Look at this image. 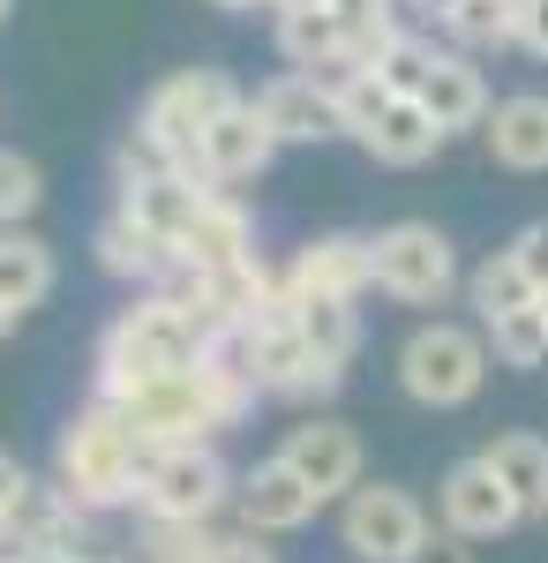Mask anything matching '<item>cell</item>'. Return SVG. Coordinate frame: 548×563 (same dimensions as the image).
Listing matches in <instances>:
<instances>
[{
	"label": "cell",
	"mask_w": 548,
	"mask_h": 563,
	"mask_svg": "<svg viewBox=\"0 0 548 563\" xmlns=\"http://www.w3.org/2000/svg\"><path fill=\"white\" fill-rule=\"evenodd\" d=\"M196 361H204V346H196L188 308L173 301V294H143V301H128L121 316L106 323V339H98V406L121 413L143 390L188 376Z\"/></svg>",
	"instance_id": "1"
},
{
	"label": "cell",
	"mask_w": 548,
	"mask_h": 563,
	"mask_svg": "<svg viewBox=\"0 0 548 563\" xmlns=\"http://www.w3.org/2000/svg\"><path fill=\"white\" fill-rule=\"evenodd\" d=\"M249 406H255V384L241 376V361L204 353L188 376H173V384L143 390L135 406H121V421L143 451H180V443H211L218 429H233Z\"/></svg>",
	"instance_id": "2"
},
{
	"label": "cell",
	"mask_w": 548,
	"mask_h": 563,
	"mask_svg": "<svg viewBox=\"0 0 548 563\" xmlns=\"http://www.w3.org/2000/svg\"><path fill=\"white\" fill-rule=\"evenodd\" d=\"M135 474H143V443L128 435V421L113 406H84L68 413V429L53 443V488L76 504V511H121L135 504Z\"/></svg>",
	"instance_id": "3"
},
{
	"label": "cell",
	"mask_w": 548,
	"mask_h": 563,
	"mask_svg": "<svg viewBox=\"0 0 548 563\" xmlns=\"http://www.w3.org/2000/svg\"><path fill=\"white\" fill-rule=\"evenodd\" d=\"M233 98H241V90H233L226 68H173L166 84L143 98V113H135V129H128L121 166H173V174H188L204 129H211Z\"/></svg>",
	"instance_id": "4"
},
{
	"label": "cell",
	"mask_w": 548,
	"mask_h": 563,
	"mask_svg": "<svg viewBox=\"0 0 548 563\" xmlns=\"http://www.w3.org/2000/svg\"><path fill=\"white\" fill-rule=\"evenodd\" d=\"M233 361H241V376L255 384V398H331L346 376L324 368L316 353L300 346L294 331V301L278 294V271H271V294L255 308L249 323H241V339H233Z\"/></svg>",
	"instance_id": "5"
},
{
	"label": "cell",
	"mask_w": 548,
	"mask_h": 563,
	"mask_svg": "<svg viewBox=\"0 0 548 563\" xmlns=\"http://www.w3.org/2000/svg\"><path fill=\"white\" fill-rule=\"evenodd\" d=\"M226 496H233V466L211 443L143 451V474H135V519L143 526H211Z\"/></svg>",
	"instance_id": "6"
},
{
	"label": "cell",
	"mask_w": 548,
	"mask_h": 563,
	"mask_svg": "<svg viewBox=\"0 0 548 563\" xmlns=\"http://www.w3.org/2000/svg\"><path fill=\"white\" fill-rule=\"evenodd\" d=\"M489 384V346H481V331H465V323H421V331H406V346H398V390L428 406V413H451L465 398H481Z\"/></svg>",
	"instance_id": "7"
},
{
	"label": "cell",
	"mask_w": 548,
	"mask_h": 563,
	"mask_svg": "<svg viewBox=\"0 0 548 563\" xmlns=\"http://www.w3.org/2000/svg\"><path fill=\"white\" fill-rule=\"evenodd\" d=\"M369 271H376V294L406 308H443L459 294V249L428 218H398V225L369 233Z\"/></svg>",
	"instance_id": "8"
},
{
	"label": "cell",
	"mask_w": 548,
	"mask_h": 563,
	"mask_svg": "<svg viewBox=\"0 0 548 563\" xmlns=\"http://www.w3.org/2000/svg\"><path fill=\"white\" fill-rule=\"evenodd\" d=\"M421 533H428V511L398 481H361L338 504V541H346V556H361V563H406L421 549Z\"/></svg>",
	"instance_id": "9"
},
{
	"label": "cell",
	"mask_w": 548,
	"mask_h": 563,
	"mask_svg": "<svg viewBox=\"0 0 548 563\" xmlns=\"http://www.w3.org/2000/svg\"><path fill=\"white\" fill-rule=\"evenodd\" d=\"M271 459H278L316 504H331V496H353V488H361V435H353V421H331V413L294 421L286 443H278Z\"/></svg>",
	"instance_id": "10"
},
{
	"label": "cell",
	"mask_w": 548,
	"mask_h": 563,
	"mask_svg": "<svg viewBox=\"0 0 548 563\" xmlns=\"http://www.w3.org/2000/svg\"><path fill=\"white\" fill-rule=\"evenodd\" d=\"M376 286L369 271V233H324L308 241L286 271H278V294L286 301H361Z\"/></svg>",
	"instance_id": "11"
},
{
	"label": "cell",
	"mask_w": 548,
	"mask_h": 563,
	"mask_svg": "<svg viewBox=\"0 0 548 563\" xmlns=\"http://www.w3.org/2000/svg\"><path fill=\"white\" fill-rule=\"evenodd\" d=\"M271 158H278V143H271V129H263V113H255L249 98H233L211 129H204L188 174L204 180V188H233V180H255Z\"/></svg>",
	"instance_id": "12"
},
{
	"label": "cell",
	"mask_w": 548,
	"mask_h": 563,
	"mask_svg": "<svg viewBox=\"0 0 548 563\" xmlns=\"http://www.w3.org/2000/svg\"><path fill=\"white\" fill-rule=\"evenodd\" d=\"M436 526L459 533V541H496V533H511V526H526V519H518L511 488L489 474L481 451H473V459H459V466L443 474V488H436Z\"/></svg>",
	"instance_id": "13"
},
{
	"label": "cell",
	"mask_w": 548,
	"mask_h": 563,
	"mask_svg": "<svg viewBox=\"0 0 548 563\" xmlns=\"http://www.w3.org/2000/svg\"><path fill=\"white\" fill-rule=\"evenodd\" d=\"M173 263H180V271H233V263H255V211L233 188H204L188 233L173 241Z\"/></svg>",
	"instance_id": "14"
},
{
	"label": "cell",
	"mask_w": 548,
	"mask_h": 563,
	"mask_svg": "<svg viewBox=\"0 0 548 563\" xmlns=\"http://www.w3.org/2000/svg\"><path fill=\"white\" fill-rule=\"evenodd\" d=\"M196 203H204V180L196 174H173V166H121V203H113V211H121L128 225H143L151 241L173 249V241L188 233Z\"/></svg>",
	"instance_id": "15"
},
{
	"label": "cell",
	"mask_w": 548,
	"mask_h": 563,
	"mask_svg": "<svg viewBox=\"0 0 548 563\" xmlns=\"http://www.w3.org/2000/svg\"><path fill=\"white\" fill-rule=\"evenodd\" d=\"M233 504H241V533H255V541H263V533H300V526L324 511L278 459H255L249 474L233 481Z\"/></svg>",
	"instance_id": "16"
},
{
	"label": "cell",
	"mask_w": 548,
	"mask_h": 563,
	"mask_svg": "<svg viewBox=\"0 0 548 563\" xmlns=\"http://www.w3.org/2000/svg\"><path fill=\"white\" fill-rule=\"evenodd\" d=\"M249 106L263 113L271 143H331L338 135V106H331V90L316 84V76H271Z\"/></svg>",
	"instance_id": "17"
},
{
	"label": "cell",
	"mask_w": 548,
	"mask_h": 563,
	"mask_svg": "<svg viewBox=\"0 0 548 563\" xmlns=\"http://www.w3.org/2000/svg\"><path fill=\"white\" fill-rule=\"evenodd\" d=\"M481 135H489V158L496 166H511V174H548V98L541 90L496 98Z\"/></svg>",
	"instance_id": "18"
},
{
	"label": "cell",
	"mask_w": 548,
	"mask_h": 563,
	"mask_svg": "<svg viewBox=\"0 0 548 563\" xmlns=\"http://www.w3.org/2000/svg\"><path fill=\"white\" fill-rule=\"evenodd\" d=\"M414 106H421L443 135H459V129H481V121H489V84H481V68H473L465 53H436V68H428V84L414 90Z\"/></svg>",
	"instance_id": "19"
},
{
	"label": "cell",
	"mask_w": 548,
	"mask_h": 563,
	"mask_svg": "<svg viewBox=\"0 0 548 563\" xmlns=\"http://www.w3.org/2000/svg\"><path fill=\"white\" fill-rule=\"evenodd\" d=\"M353 143H361L376 166H428V158H436L451 135L436 129V121H428L414 98H383V113H376V121H369L361 135H353Z\"/></svg>",
	"instance_id": "20"
},
{
	"label": "cell",
	"mask_w": 548,
	"mask_h": 563,
	"mask_svg": "<svg viewBox=\"0 0 548 563\" xmlns=\"http://www.w3.org/2000/svg\"><path fill=\"white\" fill-rule=\"evenodd\" d=\"M481 466L511 488V504H518V519H548V435L534 429H504L489 451H481Z\"/></svg>",
	"instance_id": "21"
},
{
	"label": "cell",
	"mask_w": 548,
	"mask_h": 563,
	"mask_svg": "<svg viewBox=\"0 0 548 563\" xmlns=\"http://www.w3.org/2000/svg\"><path fill=\"white\" fill-rule=\"evenodd\" d=\"M53 278L61 271H53V249H45L39 233L31 225H0V301L23 316V308H39L53 294Z\"/></svg>",
	"instance_id": "22"
},
{
	"label": "cell",
	"mask_w": 548,
	"mask_h": 563,
	"mask_svg": "<svg viewBox=\"0 0 548 563\" xmlns=\"http://www.w3.org/2000/svg\"><path fill=\"white\" fill-rule=\"evenodd\" d=\"M98 271H113V278H128V286H166V271H173V249L166 241H151L143 225H128L121 211L98 225Z\"/></svg>",
	"instance_id": "23"
},
{
	"label": "cell",
	"mask_w": 548,
	"mask_h": 563,
	"mask_svg": "<svg viewBox=\"0 0 548 563\" xmlns=\"http://www.w3.org/2000/svg\"><path fill=\"white\" fill-rule=\"evenodd\" d=\"M294 331H300V346L316 353L324 368L346 376V361L361 353V308L353 301H294Z\"/></svg>",
	"instance_id": "24"
},
{
	"label": "cell",
	"mask_w": 548,
	"mask_h": 563,
	"mask_svg": "<svg viewBox=\"0 0 548 563\" xmlns=\"http://www.w3.org/2000/svg\"><path fill=\"white\" fill-rule=\"evenodd\" d=\"M436 23L465 53H504L518 45V0H436Z\"/></svg>",
	"instance_id": "25"
},
{
	"label": "cell",
	"mask_w": 548,
	"mask_h": 563,
	"mask_svg": "<svg viewBox=\"0 0 548 563\" xmlns=\"http://www.w3.org/2000/svg\"><path fill=\"white\" fill-rule=\"evenodd\" d=\"M8 549H84V511L61 488H31V504L8 526Z\"/></svg>",
	"instance_id": "26"
},
{
	"label": "cell",
	"mask_w": 548,
	"mask_h": 563,
	"mask_svg": "<svg viewBox=\"0 0 548 563\" xmlns=\"http://www.w3.org/2000/svg\"><path fill=\"white\" fill-rule=\"evenodd\" d=\"M278 53L294 60V76H331L346 68V45H338V23L324 8H300V15H278Z\"/></svg>",
	"instance_id": "27"
},
{
	"label": "cell",
	"mask_w": 548,
	"mask_h": 563,
	"mask_svg": "<svg viewBox=\"0 0 548 563\" xmlns=\"http://www.w3.org/2000/svg\"><path fill=\"white\" fill-rule=\"evenodd\" d=\"M481 346L496 353V361H511V368H541V361H548V316H541V301L511 308V316H496V323H481Z\"/></svg>",
	"instance_id": "28"
},
{
	"label": "cell",
	"mask_w": 548,
	"mask_h": 563,
	"mask_svg": "<svg viewBox=\"0 0 548 563\" xmlns=\"http://www.w3.org/2000/svg\"><path fill=\"white\" fill-rule=\"evenodd\" d=\"M465 301L481 308V323H496V316H511V308H534L541 294H534V286H526V271H518V263L496 249V256H489L481 271H473V278H465Z\"/></svg>",
	"instance_id": "29"
},
{
	"label": "cell",
	"mask_w": 548,
	"mask_h": 563,
	"mask_svg": "<svg viewBox=\"0 0 548 563\" xmlns=\"http://www.w3.org/2000/svg\"><path fill=\"white\" fill-rule=\"evenodd\" d=\"M428 68H436V45L421 38V31H398V38L383 45V60L369 68L383 84V98H414V90L428 84Z\"/></svg>",
	"instance_id": "30"
},
{
	"label": "cell",
	"mask_w": 548,
	"mask_h": 563,
	"mask_svg": "<svg viewBox=\"0 0 548 563\" xmlns=\"http://www.w3.org/2000/svg\"><path fill=\"white\" fill-rule=\"evenodd\" d=\"M45 203V174L39 158H23V151H0V225H23V218Z\"/></svg>",
	"instance_id": "31"
},
{
	"label": "cell",
	"mask_w": 548,
	"mask_h": 563,
	"mask_svg": "<svg viewBox=\"0 0 548 563\" xmlns=\"http://www.w3.org/2000/svg\"><path fill=\"white\" fill-rule=\"evenodd\" d=\"M211 541H218L211 526H143V541H135L143 556L135 563H204Z\"/></svg>",
	"instance_id": "32"
},
{
	"label": "cell",
	"mask_w": 548,
	"mask_h": 563,
	"mask_svg": "<svg viewBox=\"0 0 548 563\" xmlns=\"http://www.w3.org/2000/svg\"><path fill=\"white\" fill-rule=\"evenodd\" d=\"M504 256L526 271V286H534V294H548V211L534 218V225H518V233H511Z\"/></svg>",
	"instance_id": "33"
},
{
	"label": "cell",
	"mask_w": 548,
	"mask_h": 563,
	"mask_svg": "<svg viewBox=\"0 0 548 563\" xmlns=\"http://www.w3.org/2000/svg\"><path fill=\"white\" fill-rule=\"evenodd\" d=\"M31 488H39V481H31V466H23L15 451H0V533H8V526H15V511L31 504Z\"/></svg>",
	"instance_id": "34"
},
{
	"label": "cell",
	"mask_w": 548,
	"mask_h": 563,
	"mask_svg": "<svg viewBox=\"0 0 548 563\" xmlns=\"http://www.w3.org/2000/svg\"><path fill=\"white\" fill-rule=\"evenodd\" d=\"M406 563H473V541L443 533V526H428V533H421V549H414Z\"/></svg>",
	"instance_id": "35"
},
{
	"label": "cell",
	"mask_w": 548,
	"mask_h": 563,
	"mask_svg": "<svg viewBox=\"0 0 548 563\" xmlns=\"http://www.w3.org/2000/svg\"><path fill=\"white\" fill-rule=\"evenodd\" d=\"M204 563H278V556H271V549H263L255 533H218Z\"/></svg>",
	"instance_id": "36"
},
{
	"label": "cell",
	"mask_w": 548,
	"mask_h": 563,
	"mask_svg": "<svg viewBox=\"0 0 548 563\" xmlns=\"http://www.w3.org/2000/svg\"><path fill=\"white\" fill-rule=\"evenodd\" d=\"M518 45L548 60V0H518Z\"/></svg>",
	"instance_id": "37"
},
{
	"label": "cell",
	"mask_w": 548,
	"mask_h": 563,
	"mask_svg": "<svg viewBox=\"0 0 548 563\" xmlns=\"http://www.w3.org/2000/svg\"><path fill=\"white\" fill-rule=\"evenodd\" d=\"M0 563H90V549H0Z\"/></svg>",
	"instance_id": "38"
},
{
	"label": "cell",
	"mask_w": 548,
	"mask_h": 563,
	"mask_svg": "<svg viewBox=\"0 0 548 563\" xmlns=\"http://www.w3.org/2000/svg\"><path fill=\"white\" fill-rule=\"evenodd\" d=\"M278 15H300V8H324V0H271Z\"/></svg>",
	"instance_id": "39"
},
{
	"label": "cell",
	"mask_w": 548,
	"mask_h": 563,
	"mask_svg": "<svg viewBox=\"0 0 548 563\" xmlns=\"http://www.w3.org/2000/svg\"><path fill=\"white\" fill-rule=\"evenodd\" d=\"M211 8H233L241 15V8H271V0H211Z\"/></svg>",
	"instance_id": "40"
},
{
	"label": "cell",
	"mask_w": 548,
	"mask_h": 563,
	"mask_svg": "<svg viewBox=\"0 0 548 563\" xmlns=\"http://www.w3.org/2000/svg\"><path fill=\"white\" fill-rule=\"evenodd\" d=\"M8 331H15V308H8V301H0V339H8Z\"/></svg>",
	"instance_id": "41"
},
{
	"label": "cell",
	"mask_w": 548,
	"mask_h": 563,
	"mask_svg": "<svg viewBox=\"0 0 548 563\" xmlns=\"http://www.w3.org/2000/svg\"><path fill=\"white\" fill-rule=\"evenodd\" d=\"M90 563H135V556H90Z\"/></svg>",
	"instance_id": "42"
},
{
	"label": "cell",
	"mask_w": 548,
	"mask_h": 563,
	"mask_svg": "<svg viewBox=\"0 0 548 563\" xmlns=\"http://www.w3.org/2000/svg\"><path fill=\"white\" fill-rule=\"evenodd\" d=\"M8 15H15V0H0V23H8Z\"/></svg>",
	"instance_id": "43"
},
{
	"label": "cell",
	"mask_w": 548,
	"mask_h": 563,
	"mask_svg": "<svg viewBox=\"0 0 548 563\" xmlns=\"http://www.w3.org/2000/svg\"><path fill=\"white\" fill-rule=\"evenodd\" d=\"M541 316H548V294H541Z\"/></svg>",
	"instance_id": "44"
},
{
	"label": "cell",
	"mask_w": 548,
	"mask_h": 563,
	"mask_svg": "<svg viewBox=\"0 0 548 563\" xmlns=\"http://www.w3.org/2000/svg\"><path fill=\"white\" fill-rule=\"evenodd\" d=\"M0 549H8V533H0Z\"/></svg>",
	"instance_id": "45"
}]
</instances>
